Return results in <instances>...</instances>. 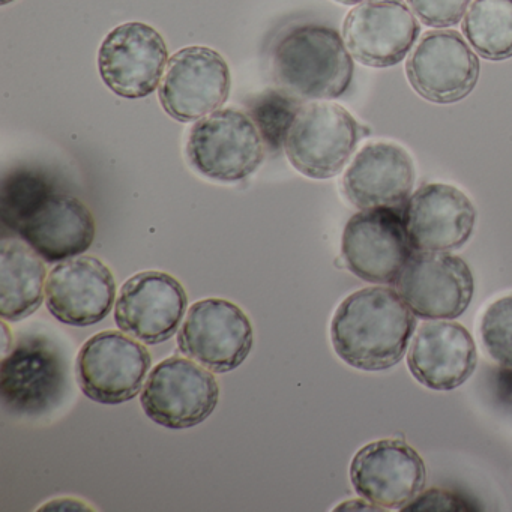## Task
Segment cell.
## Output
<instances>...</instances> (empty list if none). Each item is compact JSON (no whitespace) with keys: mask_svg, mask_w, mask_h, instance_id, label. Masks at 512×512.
<instances>
[{"mask_svg":"<svg viewBox=\"0 0 512 512\" xmlns=\"http://www.w3.org/2000/svg\"><path fill=\"white\" fill-rule=\"evenodd\" d=\"M350 481L362 499L382 511L403 509L427 481L421 455L403 440L382 439L362 446L350 463Z\"/></svg>","mask_w":512,"mask_h":512,"instance_id":"obj_15","label":"cell"},{"mask_svg":"<svg viewBox=\"0 0 512 512\" xmlns=\"http://www.w3.org/2000/svg\"><path fill=\"white\" fill-rule=\"evenodd\" d=\"M230 88L226 59L209 47L191 46L169 59L158 97L170 118L188 124L220 110L229 100Z\"/></svg>","mask_w":512,"mask_h":512,"instance_id":"obj_11","label":"cell"},{"mask_svg":"<svg viewBox=\"0 0 512 512\" xmlns=\"http://www.w3.org/2000/svg\"><path fill=\"white\" fill-rule=\"evenodd\" d=\"M472 0H407L410 10L428 28L445 29L458 25Z\"/></svg>","mask_w":512,"mask_h":512,"instance_id":"obj_27","label":"cell"},{"mask_svg":"<svg viewBox=\"0 0 512 512\" xmlns=\"http://www.w3.org/2000/svg\"><path fill=\"white\" fill-rule=\"evenodd\" d=\"M151 353L122 331H103L89 338L76 361L80 389L95 403H127L145 388Z\"/></svg>","mask_w":512,"mask_h":512,"instance_id":"obj_6","label":"cell"},{"mask_svg":"<svg viewBox=\"0 0 512 512\" xmlns=\"http://www.w3.org/2000/svg\"><path fill=\"white\" fill-rule=\"evenodd\" d=\"M115 302V277L97 257H71L47 277V308L64 325H97L112 313Z\"/></svg>","mask_w":512,"mask_h":512,"instance_id":"obj_17","label":"cell"},{"mask_svg":"<svg viewBox=\"0 0 512 512\" xmlns=\"http://www.w3.org/2000/svg\"><path fill=\"white\" fill-rule=\"evenodd\" d=\"M479 337L493 361L512 368V295L488 305L479 322Z\"/></svg>","mask_w":512,"mask_h":512,"instance_id":"obj_26","label":"cell"},{"mask_svg":"<svg viewBox=\"0 0 512 512\" xmlns=\"http://www.w3.org/2000/svg\"><path fill=\"white\" fill-rule=\"evenodd\" d=\"M253 346L251 320L241 307L221 298L193 304L178 337L182 355L218 374L241 367Z\"/></svg>","mask_w":512,"mask_h":512,"instance_id":"obj_8","label":"cell"},{"mask_svg":"<svg viewBox=\"0 0 512 512\" xmlns=\"http://www.w3.org/2000/svg\"><path fill=\"white\" fill-rule=\"evenodd\" d=\"M337 511H341V509H344V511H347V509H362V511H377V506L373 505V503L368 502V500H350V502H344L341 503L340 506H338ZM380 511V509H379Z\"/></svg>","mask_w":512,"mask_h":512,"instance_id":"obj_30","label":"cell"},{"mask_svg":"<svg viewBox=\"0 0 512 512\" xmlns=\"http://www.w3.org/2000/svg\"><path fill=\"white\" fill-rule=\"evenodd\" d=\"M281 89L305 100H335L352 85L355 65L335 29L301 25L281 35L272 53Z\"/></svg>","mask_w":512,"mask_h":512,"instance_id":"obj_2","label":"cell"},{"mask_svg":"<svg viewBox=\"0 0 512 512\" xmlns=\"http://www.w3.org/2000/svg\"><path fill=\"white\" fill-rule=\"evenodd\" d=\"M58 191L53 179L44 172L20 167L5 176L0 194L2 223L17 233L53 194Z\"/></svg>","mask_w":512,"mask_h":512,"instance_id":"obj_24","label":"cell"},{"mask_svg":"<svg viewBox=\"0 0 512 512\" xmlns=\"http://www.w3.org/2000/svg\"><path fill=\"white\" fill-rule=\"evenodd\" d=\"M421 34L415 14L404 0H367L349 11L343 40L359 64L389 68L409 56Z\"/></svg>","mask_w":512,"mask_h":512,"instance_id":"obj_14","label":"cell"},{"mask_svg":"<svg viewBox=\"0 0 512 512\" xmlns=\"http://www.w3.org/2000/svg\"><path fill=\"white\" fill-rule=\"evenodd\" d=\"M335 2L343 5H359L362 4V2H367V0H335Z\"/></svg>","mask_w":512,"mask_h":512,"instance_id":"obj_31","label":"cell"},{"mask_svg":"<svg viewBox=\"0 0 512 512\" xmlns=\"http://www.w3.org/2000/svg\"><path fill=\"white\" fill-rule=\"evenodd\" d=\"M464 38L481 58H512V0H473L463 19Z\"/></svg>","mask_w":512,"mask_h":512,"instance_id":"obj_23","label":"cell"},{"mask_svg":"<svg viewBox=\"0 0 512 512\" xmlns=\"http://www.w3.org/2000/svg\"><path fill=\"white\" fill-rule=\"evenodd\" d=\"M169 49L160 32L142 22H128L106 35L98 52L104 85L127 100L149 97L160 88Z\"/></svg>","mask_w":512,"mask_h":512,"instance_id":"obj_12","label":"cell"},{"mask_svg":"<svg viewBox=\"0 0 512 512\" xmlns=\"http://www.w3.org/2000/svg\"><path fill=\"white\" fill-rule=\"evenodd\" d=\"M479 74L478 56L457 31L427 32L407 56V80L430 103H460L478 85Z\"/></svg>","mask_w":512,"mask_h":512,"instance_id":"obj_13","label":"cell"},{"mask_svg":"<svg viewBox=\"0 0 512 512\" xmlns=\"http://www.w3.org/2000/svg\"><path fill=\"white\" fill-rule=\"evenodd\" d=\"M44 259L23 239L0 244V316L19 322L40 310L46 295Z\"/></svg>","mask_w":512,"mask_h":512,"instance_id":"obj_22","label":"cell"},{"mask_svg":"<svg viewBox=\"0 0 512 512\" xmlns=\"http://www.w3.org/2000/svg\"><path fill=\"white\" fill-rule=\"evenodd\" d=\"M185 152L191 167L205 178L239 182L262 166L265 143L250 116L229 107L193 125Z\"/></svg>","mask_w":512,"mask_h":512,"instance_id":"obj_4","label":"cell"},{"mask_svg":"<svg viewBox=\"0 0 512 512\" xmlns=\"http://www.w3.org/2000/svg\"><path fill=\"white\" fill-rule=\"evenodd\" d=\"M362 137L361 125L346 107L313 101L290 125L284 152L301 175L323 181L343 172Z\"/></svg>","mask_w":512,"mask_h":512,"instance_id":"obj_3","label":"cell"},{"mask_svg":"<svg viewBox=\"0 0 512 512\" xmlns=\"http://www.w3.org/2000/svg\"><path fill=\"white\" fill-rule=\"evenodd\" d=\"M83 505H85V503L80 502V500L59 499L47 503V506H44L43 509H70V511H74V509H80V511H83V509H88L86 508V506Z\"/></svg>","mask_w":512,"mask_h":512,"instance_id":"obj_29","label":"cell"},{"mask_svg":"<svg viewBox=\"0 0 512 512\" xmlns=\"http://www.w3.org/2000/svg\"><path fill=\"white\" fill-rule=\"evenodd\" d=\"M415 163L394 142H370L355 155L343 176V191L355 208L401 209L415 185Z\"/></svg>","mask_w":512,"mask_h":512,"instance_id":"obj_19","label":"cell"},{"mask_svg":"<svg viewBox=\"0 0 512 512\" xmlns=\"http://www.w3.org/2000/svg\"><path fill=\"white\" fill-rule=\"evenodd\" d=\"M394 286L413 314L425 320L463 316L475 292L467 263L442 251H413Z\"/></svg>","mask_w":512,"mask_h":512,"instance_id":"obj_9","label":"cell"},{"mask_svg":"<svg viewBox=\"0 0 512 512\" xmlns=\"http://www.w3.org/2000/svg\"><path fill=\"white\" fill-rule=\"evenodd\" d=\"M304 101L284 89H268L247 101V115L256 125L269 151L284 148L290 125L295 121Z\"/></svg>","mask_w":512,"mask_h":512,"instance_id":"obj_25","label":"cell"},{"mask_svg":"<svg viewBox=\"0 0 512 512\" xmlns=\"http://www.w3.org/2000/svg\"><path fill=\"white\" fill-rule=\"evenodd\" d=\"M95 220L88 206L70 194L56 191L17 235L46 262L59 263L82 256L95 239Z\"/></svg>","mask_w":512,"mask_h":512,"instance_id":"obj_21","label":"cell"},{"mask_svg":"<svg viewBox=\"0 0 512 512\" xmlns=\"http://www.w3.org/2000/svg\"><path fill=\"white\" fill-rule=\"evenodd\" d=\"M67 392V364L43 335L20 338L0 365V394L14 415L40 416L55 409Z\"/></svg>","mask_w":512,"mask_h":512,"instance_id":"obj_7","label":"cell"},{"mask_svg":"<svg viewBox=\"0 0 512 512\" xmlns=\"http://www.w3.org/2000/svg\"><path fill=\"white\" fill-rule=\"evenodd\" d=\"M473 506L451 491L431 488L418 494L409 505L404 506L403 512H440V511H473Z\"/></svg>","mask_w":512,"mask_h":512,"instance_id":"obj_28","label":"cell"},{"mask_svg":"<svg viewBox=\"0 0 512 512\" xmlns=\"http://www.w3.org/2000/svg\"><path fill=\"white\" fill-rule=\"evenodd\" d=\"M476 208L454 185L434 182L419 187L404 209L415 251L451 253L463 247L476 226Z\"/></svg>","mask_w":512,"mask_h":512,"instance_id":"obj_18","label":"cell"},{"mask_svg":"<svg viewBox=\"0 0 512 512\" xmlns=\"http://www.w3.org/2000/svg\"><path fill=\"white\" fill-rule=\"evenodd\" d=\"M400 209H365L344 227L341 256L347 269L367 283L394 284L413 254Z\"/></svg>","mask_w":512,"mask_h":512,"instance_id":"obj_10","label":"cell"},{"mask_svg":"<svg viewBox=\"0 0 512 512\" xmlns=\"http://www.w3.org/2000/svg\"><path fill=\"white\" fill-rule=\"evenodd\" d=\"M220 385L193 359L172 356L149 373L140 404L155 424L170 430L196 427L217 409Z\"/></svg>","mask_w":512,"mask_h":512,"instance_id":"obj_5","label":"cell"},{"mask_svg":"<svg viewBox=\"0 0 512 512\" xmlns=\"http://www.w3.org/2000/svg\"><path fill=\"white\" fill-rule=\"evenodd\" d=\"M415 317L391 287L358 290L335 310L332 347L341 361L356 370H388L406 355L416 328Z\"/></svg>","mask_w":512,"mask_h":512,"instance_id":"obj_1","label":"cell"},{"mask_svg":"<svg viewBox=\"0 0 512 512\" xmlns=\"http://www.w3.org/2000/svg\"><path fill=\"white\" fill-rule=\"evenodd\" d=\"M188 296L173 275L145 271L121 287L115 305L118 328L142 343L155 346L170 340L187 313Z\"/></svg>","mask_w":512,"mask_h":512,"instance_id":"obj_16","label":"cell"},{"mask_svg":"<svg viewBox=\"0 0 512 512\" xmlns=\"http://www.w3.org/2000/svg\"><path fill=\"white\" fill-rule=\"evenodd\" d=\"M407 367L425 388L452 391L476 368V346L470 332L452 320H427L416 328L407 349Z\"/></svg>","mask_w":512,"mask_h":512,"instance_id":"obj_20","label":"cell"},{"mask_svg":"<svg viewBox=\"0 0 512 512\" xmlns=\"http://www.w3.org/2000/svg\"><path fill=\"white\" fill-rule=\"evenodd\" d=\"M11 2H14V0H0V4L4 5H8V4H11Z\"/></svg>","mask_w":512,"mask_h":512,"instance_id":"obj_32","label":"cell"}]
</instances>
